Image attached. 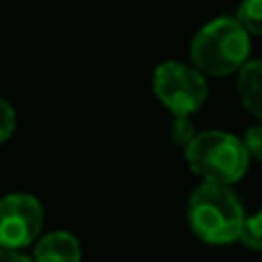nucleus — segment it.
Masks as SVG:
<instances>
[{
    "instance_id": "nucleus-1",
    "label": "nucleus",
    "mask_w": 262,
    "mask_h": 262,
    "mask_svg": "<svg viewBox=\"0 0 262 262\" xmlns=\"http://www.w3.org/2000/svg\"><path fill=\"white\" fill-rule=\"evenodd\" d=\"M186 221L191 232L200 242L212 246H226L239 242L246 212L230 186L203 182L189 198Z\"/></svg>"
},
{
    "instance_id": "nucleus-2",
    "label": "nucleus",
    "mask_w": 262,
    "mask_h": 262,
    "mask_svg": "<svg viewBox=\"0 0 262 262\" xmlns=\"http://www.w3.org/2000/svg\"><path fill=\"white\" fill-rule=\"evenodd\" d=\"M251 39L242 23L232 16H219L195 32L191 60L207 76H230L249 62Z\"/></svg>"
},
{
    "instance_id": "nucleus-3",
    "label": "nucleus",
    "mask_w": 262,
    "mask_h": 262,
    "mask_svg": "<svg viewBox=\"0 0 262 262\" xmlns=\"http://www.w3.org/2000/svg\"><path fill=\"white\" fill-rule=\"evenodd\" d=\"M186 163L195 175H200L209 184L230 186L239 182L249 170V152L244 140L228 131H203L193 138V143L184 149Z\"/></svg>"
},
{
    "instance_id": "nucleus-4",
    "label": "nucleus",
    "mask_w": 262,
    "mask_h": 262,
    "mask_svg": "<svg viewBox=\"0 0 262 262\" xmlns=\"http://www.w3.org/2000/svg\"><path fill=\"white\" fill-rule=\"evenodd\" d=\"M152 88L157 99L172 113V118H189L207 99L205 74L184 62L168 60L154 69Z\"/></svg>"
},
{
    "instance_id": "nucleus-5",
    "label": "nucleus",
    "mask_w": 262,
    "mask_h": 262,
    "mask_svg": "<svg viewBox=\"0 0 262 262\" xmlns=\"http://www.w3.org/2000/svg\"><path fill=\"white\" fill-rule=\"evenodd\" d=\"M44 207L30 193H9L0 198V249L18 251L39 239Z\"/></svg>"
},
{
    "instance_id": "nucleus-6",
    "label": "nucleus",
    "mask_w": 262,
    "mask_h": 262,
    "mask_svg": "<svg viewBox=\"0 0 262 262\" xmlns=\"http://www.w3.org/2000/svg\"><path fill=\"white\" fill-rule=\"evenodd\" d=\"M81 242L72 232H49L39 237L32 251V262H81Z\"/></svg>"
},
{
    "instance_id": "nucleus-7",
    "label": "nucleus",
    "mask_w": 262,
    "mask_h": 262,
    "mask_svg": "<svg viewBox=\"0 0 262 262\" xmlns=\"http://www.w3.org/2000/svg\"><path fill=\"white\" fill-rule=\"evenodd\" d=\"M237 92L244 108L262 120V60H249L239 69Z\"/></svg>"
},
{
    "instance_id": "nucleus-8",
    "label": "nucleus",
    "mask_w": 262,
    "mask_h": 262,
    "mask_svg": "<svg viewBox=\"0 0 262 262\" xmlns=\"http://www.w3.org/2000/svg\"><path fill=\"white\" fill-rule=\"evenodd\" d=\"M235 18L249 35H262V0H244Z\"/></svg>"
},
{
    "instance_id": "nucleus-9",
    "label": "nucleus",
    "mask_w": 262,
    "mask_h": 262,
    "mask_svg": "<svg viewBox=\"0 0 262 262\" xmlns=\"http://www.w3.org/2000/svg\"><path fill=\"white\" fill-rule=\"evenodd\" d=\"M239 242L251 251H262V209L246 216Z\"/></svg>"
},
{
    "instance_id": "nucleus-10",
    "label": "nucleus",
    "mask_w": 262,
    "mask_h": 262,
    "mask_svg": "<svg viewBox=\"0 0 262 262\" xmlns=\"http://www.w3.org/2000/svg\"><path fill=\"white\" fill-rule=\"evenodd\" d=\"M168 136H170V140L177 145V147L186 149L191 143H193V138L198 134H195V127H193V122H191L189 118H172V124H170Z\"/></svg>"
},
{
    "instance_id": "nucleus-11",
    "label": "nucleus",
    "mask_w": 262,
    "mask_h": 262,
    "mask_svg": "<svg viewBox=\"0 0 262 262\" xmlns=\"http://www.w3.org/2000/svg\"><path fill=\"white\" fill-rule=\"evenodd\" d=\"M14 129H16V113H14L12 104L0 97V143L12 138Z\"/></svg>"
},
{
    "instance_id": "nucleus-12",
    "label": "nucleus",
    "mask_w": 262,
    "mask_h": 262,
    "mask_svg": "<svg viewBox=\"0 0 262 262\" xmlns=\"http://www.w3.org/2000/svg\"><path fill=\"white\" fill-rule=\"evenodd\" d=\"M244 147L249 152L251 159L255 161H262V122L260 124H253V127L246 129L244 134Z\"/></svg>"
},
{
    "instance_id": "nucleus-13",
    "label": "nucleus",
    "mask_w": 262,
    "mask_h": 262,
    "mask_svg": "<svg viewBox=\"0 0 262 262\" xmlns=\"http://www.w3.org/2000/svg\"><path fill=\"white\" fill-rule=\"evenodd\" d=\"M0 262H32L30 258L21 255L18 251H12V249H0Z\"/></svg>"
}]
</instances>
